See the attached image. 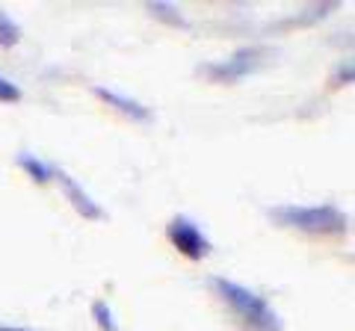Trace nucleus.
Masks as SVG:
<instances>
[{"instance_id": "3", "label": "nucleus", "mask_w": 355, "mask_h": 331, "mask_svg": "<svg viewBox=\"0 0 355 331\" xmlns=\"http://www.w3.org/2000/svg\"><path fill=\"white\" fill-rule=\"evenodd\" d=\"M263 60H266L263 48H243L228 62H210V65H205L202 71L210 77V80L234 83V80H240V77H249L254 69H261Z\"/></svg>"}, {"instance_id": "1", "label": "nucleus", "mask_w": 355, "mask_h": 331, "mask_svg": "<svg viewBox=\"0 0 355 331\" xmlns=\"http://www.w3.org/2000/svg\"><path fill=\"white\" fill-rule=\"evenodd\" d=\"M210 287L219 293V299L225 302L231 311L237 314V319L249 331H282V319L272 311L266 299H261L258 293L246 290L228 278H210Z\"/></svg>"}, {"instance_id": "2", "label": "nucleus", "mask_w": 355, "mask_h": 331, "mask_svg": "<svg viewBox=\"0 0 355 331\" xmlns=\"http://www.w3.org/2000/svg\"><path fill=\"white\" fill-rule=\"evenodd\" d=\"M270 219L275 225L284 228H296L305 234H343L347 231V216L338 207H296V204H282V207H270Z\"/></svg>"}, {"instance_id": "5", "label": "nucleus", "mask_w": 355, "mask_h": 331, "mask_svg": "<svg viewBox=\"0 0 355 331\" xmlns=\"http://www.w3.org/2000/svg\"><path fill=\"white\" fill-rule=\"evenodd\" d=\"M60 181H62V186H65V195H69V202L74 204V211L80 213L83 219H101L104 216V211L98 207L92 198H89L86 193H83V186L77 184L71 175H65V172H60Z\"/></svg>"}, {"instance_id": "6", "label": "nucleus", "mask_w": 355, "mask_h": 331, "mask_svg": "<svg viewBox=\"0 0 355 331\" xmlns=\"http://www.w3.org/2000/svg\"><path fill=\"white\" fill-rule=\"evenodd\" d=\"M95 95L101 98V101H107L110 107H116L119 113L130 116V118H148V109H146V107L137 104V101H130V98H125V95H116L113 89H101V86H98Z\"/></svg>"}, {"instance_id": "4", "label": "nucleus", "mask_w": 355, "mask_h": 331, "mask_svg": "<svg viewBox=\"0 0 355 331\" xmlns=\"http://www.w3.org/2000/svg\"><path fill=\"white\" fill-rule=\"evenodd\" d=\"M166 234H169V242L181 251L184 258H190V260H205L210 255V242L207 237L198 231L190 219L187 216H175L169 228H166Z\"/></svg>"}, {"instance_id": "8", "label": "nucleus", "mask_w": 355, "mask_h": 331, "mask_svg": "<svg viewBox=\"0 0 355 331\" xmlns=\"http://www.w3.org/2000/svg\"><path fill=\"white\" fill-rule=\"evenodd\" d=\"M18 39H21L18 24L6 12H0V48H12L18 45Z\"/></svg>"}, {"instance_id": "11", "label": "nucleus", "mask_w": 355, "mask_h": 331, "mask_svg": "<svg viewBox=\"0 0 355 331\" xmlns=\"http://www.w3.org/2000/svg\"><path fill=\"white\" fill-rule=\"evenodd\" d=\"M0 331H24V328H0Z\"/></svg>"}, {"instance_id": "9", "label": "nucleus", "mask_w": 355, "mask_h": 331, "mask_svg": "<svg viewBox=\"0 0 355 331\" xmlns=\"http://www.w3.org/2000/svg\"><path fill=\"white\" fill-rule=\"evenodd\" d=\"M92 316H95V323L101 325V331H119V325L113 323V314H110L107 302H95L92 305Z\"/></svg>"}, {"instance_id": "10", "label": "nucleus", "mask_w": 355, "mask_h": 331, "mask_svg": "<svg viewBox=\"0 0 355 331\" xmlns=\"http://www.w3.org/2000/svg\"><path fill=\"white\" fill-rule=\"evenodd\" d=\"M0 101H6V104L21 101V89H18L12 80H6L3 74H0Z\"/></svg>"}, {"instance_id": "7", "label": "nucleus", "mask_w": 355, "mask_h": 331, "mask_svg": "<svg viewBox=\"0 0 355 331\" xmlns=\"http://www.w3.org/2000/svg\"><path fill=\"white\" fill-rule=\"evenodd\" d=\"M18 163L24 166V169H27V175H30V178L36 181V184H48V181L53 178V169H48V166H44L42 160L30 157V154H21V157H18Z\"/></svg>"}]
</instances>
